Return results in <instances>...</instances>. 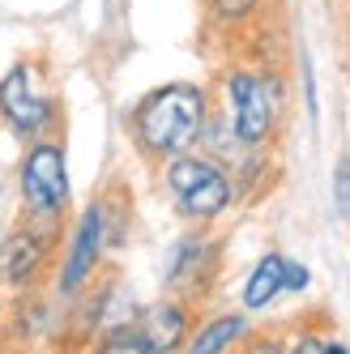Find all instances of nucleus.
Returning a JSON list of instances; mask_svg holds the SVG:
<instances>
[{
  "label": "nucleus",
  "instance_id": "obj_3",
  "mask_svg": "<svg viewBox=\"0 0 350 354\" xmlns=\"http://www.w3.org/2000/svg\"><path fill=\"white\" fill-rule=\"evenodd\" d=\"M167 188L175 196L184 218H196V222H210L218 218L222 209L231 205V175L222 171L218 162L210 158H196V154H175L171 167H167Z\"/></svg>",
  "mask_w": 350,
  "mask_h": 354
},
{
  "label": "nucleus",
  "instance_id": "obj_4",
  "mask_svg": "<svg viewBox=\"0 0 350 354\" xmlns=\"http://www.w3.org/2000/svg\"><path fill=\"white\" fill-rule=\"evenodd\" d=\"M0 120L21 137V141H35L52 129L56 120V103L35 77L30 64H13L5 77H0Z\"/></svg>",
  "mask_w": 350,
  "mask_h": 354
},
{
  "label": "nucleus",
  "instance_id": "obj_5",
  "mask_svg": "<svg viewBox=\"0 0 350 354\" xmlns=\"http://www.w3.org/2000/svg\"><path fill=\"white\" fill-rule=\"evenodd\" d=\"M227 94H231V133L239 145H261L273 124H278V98H273V86L261 77V73H231L227 77Z\"/></svg>",
  "mask_w": 350,
  "mask_h": 354
},
{
  "label": "nucleus",
  "instance_id": "obj_7",
  "mask_svg": "<svg viewBox=\"0 0 350 354\" xmlns=\"http://www.w3.org/2000/svg\"><path fill=\"white\" fill-rule=\"evenodd\" d=\"M103 243H107V214L103 205H90L68 239L64 265H60V295H77L90 282V273L98 269V257H103Z\"/></svg>",
  "mask_w": 350,
  "mask_h": 354
},
{
  "label": "nucleus",
  "instance_id": "obj_15",
  "mask_svg": "<svg viewBox=\"0 0 350 354\" xmlns=\"http://www.w3.org/2000/svg\"><path fill=\"white\" fill-rule=\"evenodd\" d=\"M346 214H350V205H346Z\"/></svg>",
  "mask_w": 350,
  "mask_h": 354
},
{
  "label": "nucleus",
  "instance_id": "obj_12",
  "mask_svg": "<svg viewBox=\"0 0 350 354\" xmlns=\"http://www.w3.org/2000/svg\"><path fill=\"white\" fill-rule=\"evenodd\" d=\"M210 5H214V13H218L222 21H243V17L257 13L261 0H210Z\"/></svg>",
  "mask_w": 350,
  "mask_h": 354
},
{
  "label": "nucleus",
  "instance_id": "obj_1",
  "mask_svg": "<svg viewBox=\"0 0 350 354\" xmlns=\"http://www.w3.org/2000/svg\"><path fill=\"white\" fill-rule=\"evenodd\" d=\"M205 115H210V103L201 86L171 82L141 98V107L133 111V133L149 158H175L196 145Z\"/></svg>",
  "mask_w": 350,
  "mask_h": 354
},
{
  "label": "nucleus",
  "instance_id": "obj_10",
  "mask_svg": "<svg viewBox=\"0 0 350 354\" xmlns=\"http://www.w3.org/2000/svg\"><path fill=\"white\" fill-rule=\"evenodd\" d=\"M248 333V320L243 316H214L196 337H188L184 346L192 350V354H214V350H227V346H235L239 337Z\"/></svg>",
  "mask_w": 350,
  "mask_h": 354
},
{
  "label": "nucleus",
  "instance_id": "obj_13",
  "mask_svg": "<svg viewBox=\"0 0 350 354\" xmlns=\"http://www.w3.org/2000/svg\"><path fill=\"white\" fill-rule=\"evenodd\" d=\"M308 286V269L299 265V261H286V269H282V290H304Z\"/></svg>",
  "mask_w": 350,
  "mask_h": 354
},
{
  "label": "nucleus",
  "instance_id": "obj_2",
  "mask_svg": "<svg viewBox=\"0 0 350 354\" xmlns=\"http://www.w3.org/2000/svg\"><path fill=\"white\" fill-rule=\"evenodd\" d=\"M21 205L26 218H43V222H60L64 205H68V167H64V145L35 137L26 158H21Z\"/></svg>",
  "mask_w": 350,
  "mask_h": 354
},
{
  "label": "nucleus",
  "instance_id": "obj_8",
  "mask_svg": "<svg viewBox=\"0 0 350 354\" xmlns=\"http://www.w3.org/2000/svg\"><path fill=\"white\" fill-rule=\"evenodd\" d=\"M141 328H145V337H149L154 350H180L188 342V308H184V303H175V299L154 303V308L145 312Z\"/></svg>",
  "mask_w": 350,
  "mask_h": 354
},
{
  "label": "nucleus",
  "instance_id": "obj_6",
  "mask_svg": "<svg viewBox=\"0 0 350 354\" xmlns=\"http://www.w3.org/2000/svg\"><path fill=\"white\" fill-rule=\"evenodd\" d=\"M60 231V222H43V218H26L21 226H13V231L0 239V286H30L43 261H47V248H52Z\"/></svg>",
  "mask_w": 350,
  "mask_h": 354
},
{
  "label": "nucleus",
  "instance_id": "obj_11",
  "mask_svg": "<svg viewBox=\"0 0 350 354\" xmlns=\"http://www.w3.org/2000/svg\"><path fill=\"white\" fill-rule=\"evenodd\" d=\"M98 350H133V354H154V346H149V337H145V328H141V320L133 324V320H116L103 337H98Z\"/></svg>",
  "mask_w": 350,
  "mask_h": 354
},
{
  "label": "nucleus",
  "instance_id": "obj_14",
  "mask_svg": "<svg viewBox=\"0 0 350 354\" xmlns=\"http://www.w3.org/2000/svg\"><path fill=\"white\" fill-rule=\"evenodd\" d=\"M333 180H338V201H342V205H350V158L338 162V175H333Z\"/></svg>",
  "mask_w": 350,
  "mask_h": 354
},
{
  "label": "nucleus",
  "instance_id": "obj_9",
  "mask_svg": "<svg viewBox=\"0 0 350 354\" xmlns=\"http://www.w3.org/2000/svg\"><path fill=\"white\" fill-rule=\"evenodd\" d=\"M282 269H286V257H278V252H269V257L257 261V269L243 282V308L248 312H261L282 295Z\"/></svg>",
  "mask_w": 350,
  "mask_h": 354
}]
</instances>
